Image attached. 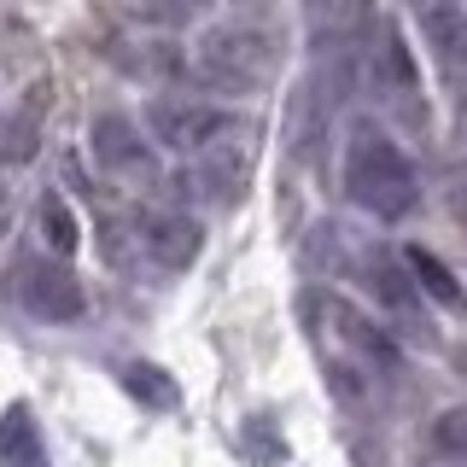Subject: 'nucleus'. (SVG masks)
<instances>
[{
    "label": "nucleus",
    "instance_id": "f257e3e1",
    "mask_svg": "<svg viewBox=\"0 0 467 467\" xmlns=\"http://www.w3.org/2000/svg\"><path fill=\"white\" fill-rule=\"evenodd\" d=\"M304 310L321 321V339H327V379L345 403L374 398V386L398 379V345L386 339V327H374L357 304H345L339 292H310Z\"/></svg>",
    "mask_w": 467,
    "mask_h": 467
},
{
    "label": "nucleus",
    "instance_id": "f03ea898",
    "mask_svg": "<svg viewBox=\"0 0 467 467\" xmlns=\"http://www.w3.org/2000/svg\"><path fill=\"white\" fill-rule=\"evenodd\" d=\"M345 193L374 216V223H403L420 199L415 164L403 158V146L386 135V129L362 123L345 146Z\"/></svg>",
    "mask_w": 467,
    "mask_h": 467
},
{
    "label": "nucleus",
    "instance_id": "7ed1b4c3",
    "mask_svg": "<svg viewBox=\"0 0 467 467\" xmlns=\"http://www.w3.org/2000/svg\"><path fill=\"white\" fill-rule=\"evenodd\" d=\"M146 129H152L158 146L193 158L199 146L234 135V111L204 106V99H187V94H164V99H152V106H146Z\"/></svg>",
    "mask_w": 467,
    "mask_h": 467
},
{
    "label": "nucleus",
    "instance_id": "20e7f679",
    "mask_svg": "<svg viewBox=\"0 0 467 467\" xmlns=\"http://www.w3.org/2000/svg\"><path fill=\"white\" fill-rule=\"evenodd\" d=\"M18 304L36 321H82V310H88V292H82V281L65 269V257H29V263H18Z\"/></svg>",
    "mask_w": 467,
    "mask_h": 467
},
{
    "label": "nucleus",
    "instance_id": "39448f33",
    "mask_svg": "<svg viewBox=\"0 0 467 467\" xmlns=\"http://www.w3.org/2000/svg\"><path fill=\"white\" fill-rule=\"evenodd\" d=\"M374 41H379V47L368 53V82H374V94L386 99V106H398V111H420V58H415V47H409L403 24L379 18Z\"/></svg>",
    "mask_w": 467,
    "mask_h": 467
},
{
    "label": "nucleus",
    "instance_id": "423d86ee",
    "mask_svg": "<svg viewBox=\"0 0 467 467\" xmlns=\"http://www.w3.org/2000/svg\"><path fill=\"white\" fill-rule=\"evenodd\" d=\"M199 70L216 88H252L269 70V47H263L257 29H216L199 47Z\"/></svg>",
    "mask_w": 467,
    "mask_h": 467
},
{
    "label": "nucleus",
    "instance_id": "0eeeda50",
    "mask_svg": "<svg viewBox=\"0 0 467 467\" xmlns=\"http://www.w3.org/2000/svg\"><path fill=\"white\" fill-rule=\"evenodd\" d=\"M88 146H94V164L106 175H129V182H146V175H158L152 164V146L140 140V129L129 123L123 111H106L88 123Z\"/></svg>",
    "mask_w": 467,
    "mask_h": 467
},
{
    "label": "nucleus",
    "instance_id": "6e6552de",
    "mask_svg": "<svg viewBox=\"0 0 467 467\" xmlns=\"http://www.w3.org/2000/svg\"><path fill=\"white\" fill-rule=\"evenodd\" d=\"M140 245L158 269L182 275V269H193L199 252H204V228H199V216H187V211H158V216H146Z\"/></svg>",
    "mask_w": 467,
    "mask_h": 467
},
{
    "label": "nucleus",
    "instance_id": "1a4fd4ad",
    "mask_svg": "<svg viewBox=\"0 0 467 467\" xmlns=\"http://www.w3.org/2000/svg\"><path fill=\"white\" fill-rule=\"evenodd\" d=\"M357 269H362V286H368L391 316L420 321V333H427V316H420V304H427V298H420V286L409 281V269H403V257H398V252H379V245H374V252H362V257H357Z\"/></svg>",
    "mask_w": 467,
    "mask_h": 467
},
{
    "label": "nucleus",
    "instance_id": "9d476101",
    "mask_svg": "<svg viewBox=\"0 0 467 467\" xmlns=\"http://www.w3.org/2000/svg\"><path fill=\"white\" fill-rule=\"evenodd\" d=\"M415 12H420V36L438 53V65L450 77H462L467 70V6L462 0H415Z\"/></svg>",
    "mask_w": 467,
    "mask_h": 467
},
{
    "label": "nucleus",
    "instance_id": "9b49d317",
    "mask_svg": "<svg viewBox=\"0 0 467 467\" xmlns=\"http://www.w3.org/2000/svg\"><path fill=\"white\" fill-rule=\"evenodd\" d=\"M0 467H53L41 420L29 403H6L0 409Z\"/></svg>",
    "mask_w": 467,
    "mask_h": 467
},
{
    "label": "nucleus",
    "instance_id": "f8f14e48",
    "mask_svg": "<svg viewBox=\"0 0 467 467\" xmlns=\"http://www.w3.org/2000/svg\"><path fill=\"white\" fill-rule=\"evenodd\" d=\"M403 269H409V281L420 286V298H432L438 310H450V316H462L467 310V292H462V281H456V269H450L438 252H427V245H403Z\"/></svg>",
    "mask_w": 467,
    "mask_h": 467
},
{
    "label": "nucleus",
    "instance_id": "ddd939ff",
    "mask_svg": "<svg viewBox=\"0 0 467 467\" xmlns=\"http://www.w3.org/2000/svg\"><path fill=\"white\" fill-rule=\"evenodd\" d=\"M240 182H245V152H234L228 135L193 152V187H199L204 199H216V204L240 199Z\"/></svg>",
    "mask_w": 467,
    "mask_h": 467
},
{
    "label": "nucleus",
    "instance_id": "4468645a",
    "mask_svg": "<svg viewBox=\"0 0 467 467\" xmlns=\"http://www.w3.org/2000/svg\"><path fill=\"white\" fill-rule=\"evenodd\" d=\"M117 374H123V391L140 409H175V398H182V391H175V379L158 368V362H123Z\"/></svg>",
    "mask_w": 467,
    "mask_h": 467
},
{
    "label": "nucleus",
    "instance_id": "2eb2a0df",
    "mask_svg": "<svg viewBox=\"0 0 467 467\" xmlns=\"http://www.w3.org/2000/svg\"><path fill=\"white\" fill-rule=\"evenodd\" d=\"M240 450L252 467H286V438L275 427V415H252L240 427Z\"/></svg>",
    "mask_w": 467,
    "mask_h": 467
},
{
    "label": "nucleus",
    "instance_id": "dca6fc26",
    "mask_svg": "<svg viewBox=\"0 0 467 467\" xmlns=\"http://www.w3.org/2000/svg\"><path fill=\"white\" fill-rule=\"evenodd\" d=\"M41 234H47V245H53V257H70L77 252V216H70V204L58 199V193H41Z\"/></svg>",
    "mask_w": 467,
    "mask_h": 467
},
{
    "label": "nucleus",
    "instance_id": "f3484780",
    "mask_svg": "<svg viewBox=\"0 0 467 467\" xmlns=\"http://www.w3.org/2000/svg\"><path fill=\"white\" fill-rule=\"evenodd\" d=\"M432 444L450 450V456H467V409H444L432 420Z\"/></svg>",
    "mask_w": 467,
    "mask_h": 467
},
{
    "label": "nucleus",
    "instance_id": "a211bd4d",
    "mask_svg": "<svg viewBox=\"0 0 467 467\" xmlns=\"http://www.w3.org/2000/svg\"><path fill=\"white\" fill-rule=\"evenodd\" d=\"M444 204H450V223H456V228L467 234V175H456V182H450Z\"/></svg>",
    "mask_w": 467,
    "mask_h": 467
},
{
    "label": "nucleus",
    "instance_id": "6ab92c4d",
    "mask_svg": "<svg viewBox=\"0 0 467 467\" xmlns=\"http://www.w3.org/2000/svg\"><path fill=\"white\" fill-rule=\"evenodd\" d=\"M0 223H6V216H0Z\"/></svg>",
    "mask_w": 467,
    "mask_h": 467
}]
</instances>
